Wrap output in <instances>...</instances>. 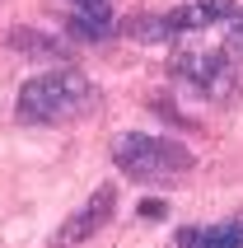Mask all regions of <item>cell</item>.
I'll list each match as a JSON object with an SVG mask.
<instances>
[{
  "label": "cell",
  "instance_id": "cell-9",
  "mask_svg": "<svg viewBox=\"0 0 243 248\" xmlns=\"http://www.w3.org/2000/svg\"><path fill=\"white\" fill-rule=\"evenodd\" d=\"M66 38H75V42H103V38H108V24H94V19H84V14H70V19H66Z\"/></svg>",
  "mask_w": 243,
  "mask_h": 248
},
{
  "label": "cell",
  "instance_id": "cell-7",
  "mask_svg": "<svg viewBox=\"0 0 243 248\" xmlns=\"http://www.w3.org/2000/svg\"><path fill=\"white\" fill-rule=\"evenodd\" d=\"M10 47L19 56H42V61H61L66 56V42L42 33V28H10Z\"/></svg>",
  "mask_w": 243,
  "mask_h": 248
},
{
  "label": "cell",
  "instance_id": "cell-12",
  "mask_svg": "<svg viewBox=\"0 0 243 248\" xmlns=\"http://www.w3.org/2000/svg\"><path fill=\"white\" fill-rule=\"evenodd\" d=\"M140 216H145V220H159V216H168V206H164V202H140Z\"/></svg>",
  "mask_w": 243,
  "mask_h": 248
},
{
  "label": "cell",
  "instance_id": "cell-11",
  "mask_svg": "<svg viewBox=\"0 0 243 248\" xmlns=\"http://www.w3.org/2000/svg\"><path fill=\"white\" fill-rule=\"evenodd\" d=\"M70 14H84L94 24H112V0H70Z\"/></svg>",
  "mask_w": 243,
  "mask_h": 248
},
{
  "label": "cell",
  "instance_id": "cell-4",
  "mask_svg": "<svg viewBox=\"0 0 243 248\" xmlns=\"http://www.w3.org/2000/svg\"><path fill=\"white\" fill-rule=\"evenodd\" d=\"M112 211H117V187L108 183V187H98L80 211H70L66 220L56 225V234L47 239V248H80V244H89V239L112 220Z\"/></svg>",
  "mask_w": 243,
  "mask_h": 248
},
{
  "label": "cell",
  "instance_id": "cell-1",
  "mask_svg": "<svg viewBox=\"0 0 243 248\" xmlns=\"http://www.w3.org/2000/svg\"><path fill=\"white\" fill-rule=\"evenodd\" d=\"M98 108V89L89 75L80 70H42L33 80H24L19 98H14V112L19 122H33V126H56V122H75V117H89Z\"/></svg>",
  "mask_w": 243,
  "mask_h": 248
},
{
  "label": "cell",
  "instance_id": "cell-8",
  "mask_svg": "<svg viewBox=\"0 0 243 248\" xmlns=\"http://www.w3.org/2000/svg\"><path fill=\"white\" fill-rule=\"evenodd\" d=\"M122 33L131 42H145V47H154V42H168V38H178L173 28H168V19L164 14H131L126 24H122Z\"/></svg>",
  "mask_w": 243,
  "mask_h": 248
},
{
  "label": "cell",
  "instance_id": "cell-5",
  "mask_svg": "<svg viewBox=\"0 0 243 248\" xmlns=\"http://www.w3.org/2000/svg\"><path fill=\"white\" fill-rule=\"evenodd\" d=\"M234 14H239V5H234V0H192V5L168 10L164 19H168V28H173V33H201V28L220 24V19H234Z\"/></svg>",
  "mask_w": 243,
  "mask_h": 248
},
{
  "label": "cell",
  "instance_id": "cell-6",
  "mask_svg": "<svg viewBox=\"0 0 243 248\" xmlns=\"http://www.w3.org/2000/svg\"><path fill=\"white\" fill-rule=\"evenodd\" d=\"M178 248H243V220H211V225H187L173 239Z\"/></svg>",
  "mask_w": 243,
  "mask_h": 248
},
{
  "label": "cell",
  "instance_id": "cell-2",
  "mask_svg": "<svg viewBox=\"0 0 243 248\" xmlns=\"http://www.w3.org/2000/svg\"><path fill=\"white\" fill-rule=\"evenodd\" d=\"M112 159L126 178L136 183H159V178H178L192 169V150L178 145L168 136H145V131H126L112 140Z\"/></svg>",
  "mask_w": 243,
  "mask_h": 248
},
{
  "label": "cell",
  "instance_id": "cell-10",
  "mask_svg": "<svg viewBox=\"0 0 243 248\" xmlns=\"http://www.w3.org/2000/svg\"><path fill=\"white\" fill-rule=\"evenodd\" d=\"M220 47H225V56H229V61H239V66H243V14H234V19H229V28H225Z\"/></svg>",
  "mask_w": 243,
  "mask_h": 248
},
{
  "label": "cell",
  "instance_id": "cell-3",
  "mask_svg": "<svg viewBox=\"0 0 243 248\" xmlns=\"http://www.w3.org/2000/svg\"><path fill=\"white\" fill-rule=\"evenodd\" d=\"M173 75L182 84H192L201 98H215V103H229L243 94V66L225 56V47H201V42H182L173 52Z\"/></svg>",
  "mask_w": 243,
  "mask_h": 248
}]
</instances>
